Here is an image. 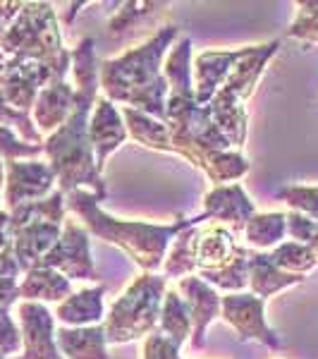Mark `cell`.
<instances>
[{"label": "cell", "instance_id": "obj_22", "mask_svg": "<svg viewBox=\"0 0 318 359\" xmlns=\"http://www.w3.org/2000/svg\"><path fill=\"white\" fill-rule=\"evenodd\" d=\"M72 280H67L62 273L46 266L27 271L25 278L20 280V299L25 302H55L60 304L72 294Z\"/></svg>", "mask_w": 318, "mask_h": 359}, {"label": "cell", "instance_id": "obj_19", "mask_svg": "<svg viewBox=\"0 0 318 359\" xmlns=\"http://www.w3.org/2000/svg\"><path fill=\"white\" fill-rule=\"evenodd\" d=\"M74 106V86L67 82H57V84H48L46 89H41L36 103H34V125H36L39 132H53L60 127L65 120L69 118Z\"/></svg>", "mask_w": 318, "mask_h": 359}, {"label": "cell", "instance_id": "obj_37", "mask_svg": "<svg viewBox=\"0 0 318 359\" xmlns=\"http://www.w3.org/2000/svg\"><path fill=\"white\" fill-rule=\"evenodd\" d=\"M22 352V331L13 321L10 309H0V357H13Z\"/></svg>", "mask_w": 318, "mask_h": 359}, {"label": "cell", "instance_id": "obj_8", "mask_svg": "<svg viewBox=\"0 0 318 359\" xmlns=\"http://www.w3.org/2000/svg\"><path fill=\"white\" fill-rule=\"evenodd\" d=\"M221 316L235 328L240 340H256L268 350H282V340L265 321V299L251 292H233L221 297Z\"/></svg>", "mask_w": 318, "mask_h": 359}, {"label": "cell", "instance_id": "obj_9", "mask_svg": "<svg viewBox=\"0 0 318 359\" xmlns=\"http://www.w3.org/2000/svg\"><path fill=\"white\" fill-rule=\"evenodd\" d=\"M57 177L53 168L39 158L32 161H8L5 163V204L8 211L29 204V201H41L55 192Z\"/></svg>", "mask_w": 318, "mask_h": 359}, {"label": "cell", "instance_id": "obj_18", "mask_svg": "<svg viewBox=\"0 0 318 359\" xmlns=\"http://www.w3.org/2000/svg\"><path fill=\"white\" fill-rule=\"evenodd\" d=\"M106 285L98 283L96 287H84L79 292H72L67 299H62L55 306L53 316L67 328H84V326H98L106 321Z\"/></svg>", "mask_w": 318, "mask_h": 359}, {"label": "cell", "instance_id": "obj_20", "mask_svg": "<svg viewBox=\"0 0 318 359\" xmlns=\"http://www.w3.org/2000/svg\"><path fill=\"white\" fill-rule=\"evenodd\" d=\"M55 345L65 359H111L103 323L84 328H55Z\"/></svg>", "mask_w": 318, "mask_h": 359}, {"label": "cell", "instance_id": "obj_6", "mask_svg": "<svg viewBox=\"0 0 318 359\" xmlns=\"http://www.w3.org/2000/svg\"><path fill=\"white\" fill-rule=\"evenodd\" d=\"M167 290L163 273H141L108 309L103 321L108 345H125L146 338L158 328L160 306Z\"/></svg>", "mask_w": 318, "mask_h": 359}, {"label": "cell", "instance_id": "obj_34", "mask_svg": "<svg viewBox=\"0 0 318 359\" xmlns=\"http://www.w3.org/2000/svg\"><path fill=\"white\" fill-rule=\"evenodd\" d=\"M287 36L306 43H318V0L297 3V17L287 29Z\"/></svg>", "mask_w": 318, "mask_h": 359}, {"label": "cell", "instance_id": "obj_40", "mask_svg": "<svg viewBox=\"0 0 318 359\" xmlns=\"http://www.w3.org/2000/svg\"><path fill=\"white\" fill-rule=\"evenodd\" d=\"M15 302H20V280L0 276V309H10Z\"/></svg>", "mask_w": 318, "mask_h": 359}, {"label": "cell", "instance_id": "obj_43", "mask_svg": "<svg viewBox=\"0 0 318 359\" xmlns=\"http://www.w3.org/2000/svg\"><path fill=\"white\" fill-rule=\"evenodd\" d=\"M0 184H5V161L0 158Z\"/></svg>", "mask_w": 318, "mask_h": 359}, {"label": "cell", "instance_id": "obj_13", "mask_svg": "<svg viewBox=\"0 0 318 359\" xmlns=\"http://www.w3.org/2000/svg\"><path fill=\"white\" fill-rule=\"evenodd\" d=\"M89 137H91V147H94V156H96V168L103 175L108 158L127 142V127H125L123 113H120L118 106H115L113 101H108L106 96L96 98V106L89 118Z\"/></svg>", "mask_w": 318, "mask_h": 359}, {"label": "cell", "instance_id": "obj_2", "mask_svg": "<svg viewBox=\"0 0 318 359\" xmlns=\"http://www.w3.org/2000/svg\"><path fill=\"white\" fill-rule=\"evenodd\" d=\"M180 39L175 25L158 27L146 41L127 48L123 55L98 65V89L108 101L123 103L163 123L167 82L163 77V60L170 46Z\"/></svg>", "mask_w": 318, "mask_h": 359}, {"label": "cell", "instance_id": "obj_26", "mask_svg": "<svg viewBox=\"0 0 318 359\" xmlns=\"http://www.w3.org/2000/svg\"><path fill=\"white\" fill-rule=\"evenodd\" d=\"M120 113H123L127 127V137H132L144 149L170 154V135H167L165 123H160V120H155L146 113H139L134 108H123Z\"/></svg>", "mask_w": 318, "mask_h": 359}, {"label": "cell", "instance_id": "obj_23", "mask_svg": "<svg viewBox=\"0 0 318 359\" xmlns=\"http://www.w3.org/2000/svg\"><path fill=\"white\" fill-rule=\"evenodd\" d=\"M211 108V120L213 125L221 130V135L228 139V144L233 149H242L247 144V108L242 101H237L235 96H230L228 91H218L213 96V101L208 103Z\"/></svg>", "mask_w": 318, "mask_h": 359}, {"label": "cell", "instance_id": "obj_42", "mask_svg": "<svg viewBox=\"0 0 318 359\" xmlns=\"http://www.w3.org/2000/svg\"><path fill=\"white\" fill-rule=\"evenodd\" d=\"M306 247H309V249H311V252H314V254H316V259H318V228L314 230V235H311V240H309V242H306Z\"/></svg>", "mask_w": 318, "mask_h": 359}, {"label": "cell", "instance_id": "obj_24", "mask_svg": "<svg viewBox=\"0 0 318 359\" xmlns=\"http://www.w3.org/2000/svg\"><path fill=\"white\" fill-rule=\"evenodd\" d=\"M235 235L225 225L211 223L201 228L199 247H196V273L199 271H216L235 257L237 252Z\"/></svg>", "mask_w": 318, "mask_h": 359}, {"label": "cell", "instance_id": "obj_35", "mask_svg": "<svg viewBox=\"0 0 318 359\" xmlns=\"http://www.w3.org/2000/svg\"><path fill=\"white\" fill-rule=\"evenodd\" d=\"M277 199L287 201L292 211L302 213V216L311 218L318 223V187H304V184H290L277 192Z\"/></svg>", "mask_w": 318, "mask_h": 359}, {"label": "cell", "instance_id": "obj_15", "mask_svg": "<svg viewBox=\"0 0 318 359\" xmlns=\"http://www.w3.org/2000/svg\"><path fill=\"white\" fill-rule=\"evenodd\" d=\"M280 41H270L261 46H247L244 55L237 60L233 72L228 74L225 84L221 86L223 91H228L230 96H235L237 101L247 103L249 98L256 94L258 79H261L265 65L270 62V57L277 53Z\"/></svg>", "mask_w": 318, "mask_h": 359}, {"label": "cell", "instance_id": "obj_41", "mask_svg": "<svg viewBox=\"0 0 318 359\" xmlns=\"http://www.w3.org/2000/svg\"><path fill=\"white\" fill-rule=\"evenodd\" d=\"M8 223H10V213L0 208V252L10 245V233H8Z\"/></svg>", "mask_w": 318, "mask_h": 359}, {"label": "cell", "instance_id": "obj_28", "mask_svg": "<svg viewBox=\"0 0 318 359\" xmlns=\"http://www.w3.org/2000/svg\"><path fill=\"white\" fill-rule=\"evenodd\" d=\"M67 206H65V194L60 189H55L50 196H46L41 201H29V204H22L13 208L10 213V223H8V233L13 230L22 228L27 223H39V221H50V223H57L62 225L67 221L65 216Z\"/></svg>", "mask_w": 318, "mask_h": 359}, {"label": "cell", "instance_id": "obj_21", "mask_svg": "<svg viewBox=\"0 0 318 359\" xmlns=\"http://www.w3.org/2000/svg\"><path fill=\"white\" fill-rule=\"evenodd\" d=\"M304 276L285 273L270 262L268 252H251L249 249V292L261 299L287 290V287L302 285Z\"/></svg>", "mask_w": 318, "mask_h": 359}, {"label": "cell", "instance_id": "obj_31", "mask_svg": "<svg viewBox=\"0 0 318 359\" xmlns=\"http://www.w3.org/2000/svg\"><path fill=\"white\" fill-rule=\"evenodd\" d=\"M268 254H270V262H273L280 271H285V273L306 276L318 266L316 254L306 245H302V242H294V240L280 242V245L275 249H270Z\"/></svg>", "mask_w": 318, "mask_h": 359}, {"label": "cell", "instance_id": "obj_44", "mask_svg": "<svg viewBox=\"0 0 318 359\" xmlns=\"http://www.w3.org/2000/svg\"><path fill=\"white\" fill-rule=\"evenodd\" d=\"M0 359H8V357H0ZM10 359H25V357H10Z\"/></svg>", "mask_w": 318, "mask_h": 359}, {"label": "cell", "instance_id": "obj_14", "mask_svg": "<svg viewBox=\"0 0 318 359\" xmlns=\"http://www.w3.org/2000/svg\"><path fill=\"white\" fill-rule=\"evenodd\" d=\"M247 48V46H244ZM244 48L235 50H204L192 60V77H194V101L199 106H208L213 96L221 91L228 74L233 72Z\"/></svg>", "mask_w": 318, "mask_h": 359}, {"label": "cell", "instance_id": "obj_7", "mask_svg": "<svg viewBox=\"0 0 318 359\" xmlns=\"http://www.w3.org/2000/svg\"><path fill=\"white\" fill-rule=\"evenodd\" d=\"M39 266L57 271L67 280H98L94 257H91L89 233L82 223L72 221V218L62 223L60 240L55 242V247L46 254Z\"/></svg>", "mask_w": 318, "mask_h": 359}, {"label": "cell", "instance_id": "obj_32", "mask_svg": "<svg viewBox=\"0 0 318 359\" xmlns=\"http://www.w3.org/2000/svg\"><path fill=\"white\" fill-rule=\"evenodd\" d=\"M165 8H167V3H125V5H120L118 13L111 17L108 32H111L113 36H118V34L127 32V29L137 27V22L146 20V17L160 13V10H165Z\"/></svg>", "mask_w": 318, "mask_h": 359}, {"label": "cell", "instance_id": "obj_5", "mask_svg": "<svg viewBox=\"0 0 318 359\" xmlns=\"http://www.w3.org/2000/svg\"><path fill=\"white\" fill-rule=\"evenodd\" d=\"M0 50L15 60L41 62L50 72V84L65 82L72 65V50L62 46L50 3H22L20 15L0 36Z\"/></svg>", "mask_w": 318, "mask_h": 359}, {"label": "cell", "instance_id": "obj_16", "mask_svg": "<svg viewBox=\"0 0 318 359\" xmlns=\"http://www.w3.org/2000/svg\"><path fill=\"white\" fill-rule=\"evenodd\" d=\"M256 213V206L244 192L242 184H218L204 196V216L206 221L230 223L233 230H244L249 218Z\"/></svg>", "mask_w": 318, "mask_h": 359}, {"label": "cell", "instance_id": "obj_39", "mask_svg": "<svg viewBox=\"0 0 318 359\" xmlns=\"http://www.w3.org/2000/svg\"><path fill=\"white\" fill-rule=\"evenodd\" d=\"M0 276L13 278V280H20V276H25V271H22V266L13 252V245H8L0 252Z\"/></svg>", "mask_w": 318, "mask_h": 359}, {"label": "cell", "instance_id": "obj_1", "mask_svg": "<svg viewBox=\"0 0 318 359\" xmlns=\"http://www.w3.org/2000/svg\"><path fill=\"white\" fill-rule=\"evenodd\" d=\"M74 72V106L69 118L53 135L43 139V154L57 177V189L62 194L79 187H89L98 204L108 199V184L96 168L94 147L89 137V118L98 98V60L96 43L91 36L79 41L72 50Z\"/></svg>", "mask_w": 318, "mask_h": 359}, {"label": "cell", "instance_id": "obj_25", "mask_svg": "<svg viewBox=\"0 0 318 359\" xmlns=\"http://www.w3.org/2000/svg\"><path fill=\"white\" fill-rule=\"evenodd\" d=\"M199 235L201 228L199 225H189L184 228L180 235L172 240L170 249L165 254V262H163V276L170 280V278H182L187 276H196V247H199Z\"/></svg>", "mask_w": 318, "mask_h": 359}, {"label": "cell", "instance_id": "obj_33", "mask_svg": "<svg viewBox=\"0 0 318 359\" xmlns=\"http://www.w3.org/2000/svg\"><path fill=\"white\" fill-rule=\"evenodd\" d=\"M0 125L10 127V130H13L15 135L22 139V142L34 144V147H43V135L36 130L32 115L17 111V108H13V106H8L3 98H0Z\"/></svg>", "mask_w": 318, "mask_h": 359}, {"label": "cell", "instance_id": "obj_11", "mask_svg": "<svg viewBox=\"0 0 318 359\" xmlns=\"http://www.w3.org/2000/svg\"><path fill=\"white\" fill-rule=\"evenodd\" d=\"M50 84V72L41 62L34 60H15L10 57V65L5 69V77L0 79V98L8 106L22 113H29L36 103L41 89Z\"/></svg>", "mask_w": 318, "mask_h": 359}, {"label": "cell", "instance_id": "obj_12", "mask_svg": "<svg viewBox=\"0 0 318 359\" xmlns=\"http://www.w3.org/2000/svg\"><path fill=\"white\" fill-rule=\"evenodd\" d=\"M177 292L187 304L189 318H192V338L189 345L201 350L206 345V331L218 316H221V292L201 280L199 276H187L177 280Z\"/></svg>", "mask_w": 318, "mask_h": 359}, {"label": "cell", "instance_id": "obj_17", "mask_svg": "<svg viewBox=\"0 0 318 359\" xmlns=\"http://www.w3.org/2000/svg\"><path fill=\"white\" fill-rule=\"evenodd\" d=\"M60 233H62V225L50 221L27 223L10 233V245H13V252L25 273L41 264V259L60 240Z\"/></svg>", "mask_w": 318, "mask_h": 359}, {"label": "cell", "instance_id": "obj_36", "mask_svg": "<svg viewBox=\"0 0 318 359\" xmlns=\"http://www.w3.org/2000/svg\"><path fill=\"white\" fill-rule=\"evenodd\" d=\"M43 154V147H34V144L22 142L10 127L0 125V158L8 161H32Z\"/></svg>", "mask_w": 318, "mask_h": 359}, {"label": "cell", "instance_id": "obj_10", "mask_svg": "<svg viewBox=\"0 0 318 359\" xmlns=\"http://www.w3.org/2000/svg\"><path fill=\"white\" fill-rule=\"evenodd\" d=\"M25 359H65L55 345V316L41 302H20L17 306Z\"/></svg>", "mask_w": 318, "mask_h": 359}, {"label": "cell", "instance_id": "obj_30", "mask_svg": "<svg viewBox=\"0 0 318 359\" xmlns=\"http://www.w3.org/2000/svg\"><path fill=\"white\" fill-rule=\"evenodd\" d=\"M287 237L285 213H254L244 225V240L256 252H270Z\"/></svg>", "mask_w": 318, "mask_h": 359}, {"label": "cell", "instance_id": "obj_4", "mask_svg": "<svg viewBox=\"0 0 318 359\" xmlns=\"http://www.w3.org/2000/svg\"><path fill=\"white\" fill-rule=\"evenodd\" d=\"M65 206L82 218L86 233L127 252L132 257V262L141 266L144 273H158L163 269L165 254L170 249L172 240L189 225H201L206 221L204 213H199L194 218L177 216L167 225L146 221H120V218L103 211L96 196L82 187L65 194Z\"/></svg>", "mask_w": 318, "mask_h": 359}, {"label": "cell", "instance_id": "obj_27", "mask_svg": "<svg viewBox=\"0 0 318 359\" xmlns=\"http://www.w3.org/2000/svg\"><path fill=\"white\" fill-rule=\"evenodd\" d=\"M204 283H208L216 290H225L228 294L244 292L249 287V249L237 247L235 257L228 264L216 271H199L196 273Z\"/></svg>", "mask_w": 318, "mask_h": 359}, {"label": "cell", "instance_id": "obj_38", "mask_svg": "<svg viewBox=\"0 0 318 359\" xmlns=\"http://www.w3.org/2000/svg\"><path fill=\"white\" fill-rule=\"evenodd\" d=\"M141 359H182V357H180V347L155 328L153 333H148L144 338Z\"/></svg>", "mask_w": 318, "mask_h": 359}, {"label": "cell", "instance_id": "obj_29", "mask_svg": "<svg viewBox=\"0 0 318 359\" xmlns=\"http://www.w3.org/2000/svg\"><path fill=\"white\" fill-rule=\"evenodd\" d=\"M158 331L165 338H170L180 350L192 338V318H189L187 304L180 297L177 287H167L165 290L163 306H160V318H158Z\"/></svg>", "mask_w": 318, "mask_h": 359}, {"label": "cell", "instance_id": "obj_3", "mask_svg": "<svg viewBox=\"0 0 318 359\" xmlns=\"http://www.w3.org/2000/svg\"><path fill=\"white\" fill-rule=\"evenodd\" d=\"M163 123L170 135V154L204 170L213 184L235 182L249 172V161L233 151L228 139L211 120V108L199 106L194 96H167Z\"/></svg>", "mask_w": 318, "mask_h": 359}]
</instances>
